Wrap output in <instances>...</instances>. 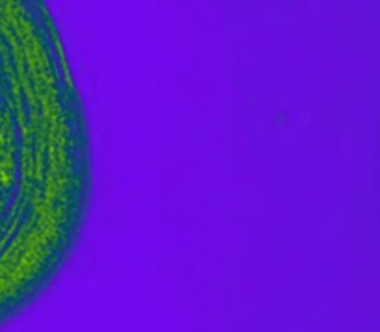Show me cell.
<instances>
[{
  "instance_id": "obj_1",
  "label": "cell",
  "mask_w": 380,
  "mask_h": 332,
  "mask_svg": "<svg viewBox=\"0 0 380 332\" xmlns=\"http://www.w3.org/2000/svg\"><path fill=\"white\" fill-rule=\"evenodd\" d=\"M93 197L89 121L45 2H0V327L61 273Z\"/></svg>"
}]
</instances>
